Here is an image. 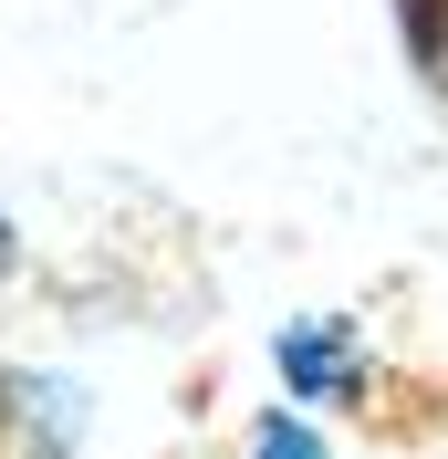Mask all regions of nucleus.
I'll return each instance as SVG.
<instances>
[{
  "label": "nucleus",
  "mask_w": 448,
  "mask_h": 459,
  "mask_svg": "<svg viewBox=\"0 0 448 459\" xmlns=\"http://www.w3.org/2000/svg\"><path fill=\"white\" fill-rule=\"evenodd\" d=\"M396 31H407V63L448 94V0H396Z\"/></svg>",
  "instance_id": "obj_1"
},
{
  "label": "nucleus",
  "mask_w": 448,
  "mask_h": 459,
  "mask_svg": "<svg viewBox=\"0 0 448 459\" xmlns=\"http://www.w3.org/2000/svg\"><path fill=\"white\" fill-rule=\"evenodd\" d=\"M31 418H42V386L0 366V459H53V449H31Z\"/></svg>",
  "instance_id": "obj_2"
},
{
  "label": "nucleus",
  "mask_w": 448,
  "mask_h": 459,
  "mask_svg": "<svg viewBox=\"0 0 448 459\" xmlns=\"http://www.w3.org/2000/svg\"><path fill=\"white\" fill-rule=\"evenodd\" d=\"M0 261H11V230H0Z\"/></svg>",
  "instance_id": "obj_3"
}]
</instances>
